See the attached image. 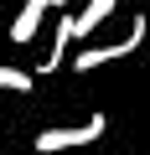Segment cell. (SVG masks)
<instances>
[{"label": "cell", "mask_w": 150, "mask_h": 155, "mask_svg": "<svg viewBox=\"0 0 150 155\" xmlns=\"http://www.w3.org/2000/svg\"><path fill=\"white\" fill-rule=\"evenodd\" d=\"M62 5H67V0H26V5H21V16L11 21V41H16V47H26V41L42 31L47 11H62Z\"/></svg>", "instance_id": "cell-3"}, {"label": "cell", "mask_w": 150, "mask_h": 155, "mask_svg": "<svg viewBox=\"0 0 150 155\" xmlns=\"http://www.w3.org/2000/svg\"><path fill=\"white\" fill-rule=\"evenodd\" d=\"M114 5H119V0H88V5L72 16V36H83V41H88V36H93V31L114 16Z\"/></svg>", "instance_id": "cell-4"}, {"label": "cell", "mask_w": 150, "mask_h": 155, "mask_svg": "<svg viewBox=\"0 0 150 155\" xmlns=\"http://www.w3.org/2000/svg\"><path fill=\"white\" fill-rule=\"evenodd\" d=\"M0 88L26 93V88H31V72H21V67H0Z\"/></svg>", "instance_id": "cell-6"}, {"label": "cell", "mask_w": 150, "mask_h": 155, "mask_svg": "<svg viewBox=\"0 0 150 155\" xmlns=\"http://www.w3.org/2000/svg\"><path fill=\"white\" fill-rule=\"evenodd\" d=\"M140 41H145V16H135V21H129V36L114 41V47H83L78 57H72V67H78V72H93V67H104V62H114V57H129Z\"/></svg>", "instance_id": "cell-2"}, {"label": "cell", "mask_w": 150, "mask_h": 155, "mask_svg": "<svg viewBox=\"0 0 150 155\" xmlns=\"http://www.w3.org/2000/svg\"><path fill=\"white\" fill-rule=\"evenodd\" d=\"M104 129H109V119H104V114H88V124H72V129H42L31 145H36L42 155H57V150H88Z\"/></svg>", "instance_id": "cell-1"}, {"label": "cell", "mask_w": 150, "mask_h": 155, "mask_svg": "<svg viewBox=\"0 0 150 155\" xmlns=\"http://www.w3.org/2000/svg\"><path fill=\"white\" fill-rule=\"evenodd\" d=\"M67 47H72V16H62V21H57V36H52V52L42 57V72H52V67H62V57H67Z\"/></svg>", "instance_id": "cell-5"}, {"label": "cell", "mask_w": 150, "mask_h": 155, "mask_svg": "<svg viewBox=\"0 0 150 155\" xmlns=\"http://www.w3.org/2000/svg\"><path fill=\"white\" fill-rule=\"evenodd\" d=\"M88 155H93V150H88Z\"/></svg>", "instance_id": "cell-7"}]
</instances>
